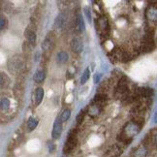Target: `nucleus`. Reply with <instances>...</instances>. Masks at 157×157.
<instances>
[{
	"mask_svg": "<svg viewBox=\"0 0 157 157\" xmlns=\"http://www.w3.org/2000/svg\"><path fill=\"white\" fill-rule=\"evenodd\" d=\"M61 134H62V121L60 120V117H57L56 120L53 123V129L52 132V139L57 140V139L60 138Z\"/></svg>",
	"mask_w": 157,
	"mask_h": 157,
	"instance_id": "5",
	"label": "nucleus"
},
{
	"mask_svg": "<svg viewBox=\"0 0 157 157\" xmlns=\"http://www.w3.org/2000/svg\"><path fill=\"white\" fill-rule=\"evenodd\" d=\"M25 36L26 40L29 42V44H31L32 47H34L36 45V41H37V35H36L35 30H33L32 28L27 27L25 31Z\"/></svg>",
	"mask_w": 157,
	"mask_h": 157,
	"instance_id": "6",
	"label": "nucleus"
},
{
	"mask_svg": "<svg viewBox=\"0 0 157 157\" xmlns=\"http://www.w3.org/2000/svg\"><path fill=\"white\" fill-rule=\"evenodd\" d=\"M83 11H84V15L86 16L88 21L90 22V21H91V12H90V8L89 7H86V8L83 9Z\"/></svg>",
	"mask_w": 157,
	"mask_h": 157,
	"instance_id": "21",
	"label": "nucleus"
},
{
	"mask_svg": "<svg viewBox=\"0 0 157 157\" xmlns=\"http://www.w3.org/2000/svg\"><path fill=\"white\" fill-rule=\"evenodd\" d=\"M67 21H68V16L65 13L59 14L56 21H54V27L56 29H64L67 25Z\"/></svg>",
	"mask_w": 157,
	"mask_h": 157,
	"instance_id": "4",
	"label": "nucleus"
},
{
	"mask_svg": "<svg viewBox=\"0 0 157 157\" xmlns=\"http://www.w3.org/2000/svg\"><path fill=\"white\" fill-rule=\"evenodd\" d=\"M141 93L144 97H150L152 94H153V89H150V88H143L141 90Z\"/></svg>",
	"mask_w": 157,
	"mask_h": 157,
	"instance_id": "19",
	"label": "nucleus"
},
{
	"mask_svg": "<svg viewBox=\"0 0 157 157\" xmlns=\"http://www.w3.org/2000/svg\"><path fill=\"white\" fill-rule=\"evenodd\" d=\"M83 49V45H82V42L78 39V38H74L71 42V50L74 53H81L82 52Z\"/></svg>",
	"mask_w": 157,
	"mask_h": 157,
	"instance_id": "7",
	"label": "nucleus"
},
{
	"mask_svg": "<svg viewBox=\"0 0 157 157\" xmlns=\"http://www.w3.org/2000/svg\"><path fill=\"white\" fill-rule=\"evenodd\" d=\"M54 150V144H52V146H50V152H52Z\"/></svg>",
	"mask_w": 157,
	"mask_h": 157,
	"instance_id": "24",
	"label": "nucleus"
},
{
	"mask_svg": "<svg viewBox=\"0 0 157 157\" xmlns=\"http://www.w3.org/2000/svg\"><path fill=\"white\" fill-rule=\"evenodd\" d=\"M89 77H90V70H89L88 68H86V70H84L83 74H82V78H81V83H82V84H84V83H86V82L88 81Z\"/></svg>",
	"mask_w": 157,
	"mask_h": 157,
	"instance_id": "18",
	"label": "nucleus"
},
{
	"mask_svg": "<svg viewBox=\"0 0 157 157\" xmlns=\"http://www.w3.org/2000/svg\"><path fill=\"white\" fill-rule=\"evenodd\" d=\"M44 94H45L44 89L42 87L36 88V90H35V106L36 107L41 104L42 100L44 98Z\"/></svg>",
	"mask_w": 157,
	"mask_h": 157,
	"instance_id": "11",
	"label": "nucleus"
},
{
	"mask_svg": "<svg viewBox=\"0 0 157 157\" xmlns=\"http://www.w3.org/2000/svg\"><path fill=\"white\" fill-rule=\"evenodd\" d=\"M68 58H69V56L68 53L62 51V52H59L57 54H56V62L60 65L62 64H65L66 62L68 61Z\"/></svg>",
	"mask_w": 157,
	"mask_h": 157,
	"instance_id": "12",
	"label": "nucleus"
},
{
	"mask_svg": "<svg viewBox=\"0 0 157 157\" xmlns=\"http://www.w3.org/2000/svg\"><path fill=\"white\" fill-rule=\"evenodd\" d=\"M70 117H71V110H70V109H66V110H64L63 113H61V117H60V120H61L62 122L67 121V120L70 118Z\"/></svg>",
	"mask_w": 157,
	"mask_h": 157,
	"instance_id": "17",
	"label": "nucleus"
},
{
	"mask_svg": "<svg viewBox=\"0 0 157 157\" xmlns=\"http://www.w3.org/2000/svg\"><path fill=\"white\" fill-rule=\"evenodd\" d=\"M152 16H153V19L156 20V9L155 8H150L147 11V17H149V20L152 21Z\"/></svg>",
	"mask_w": 157,
	"mask_h": 157,
	"instance_id": "20",
	"label": "nucleus"
},
{
	"mask_svg": "<svg viewBox=\"0 0 157 157\" xmlns=\"http://www.w3.org/2000/svg\"><path fill=\"white\" fill-rule=\"evenodd\" d=\"M9 83H10V78H8V76L3 73H0V89L7 87L9 86Z\"/></svg>",
	"mask_w": 157,
	"mask_h": 157,
	"instance_id": "14",
	"label": "nucleus"
},
{
	"mask_svg": "<svg viewBox=\"0 0 157 157\" xmlns=\"http://www.w3.org/2000/svg\"><path fill=\"white\" fill-rule=\"evenodd\" d=\"M38 119L35 117H29L28 121H27V131L28 132H32L38 125Z\"/></svg>",
	"mask_w": 157,
	"mask_h": 157,
	"instance_id": "13",
	"label": "nucleus"
},
{
	"mask_svg": "<svg viewBox=\"0 0 157 157\" xmlns=\"http://www.w3.org/2000/svg\"><path fill=\"white\" fill-rule=\"evenodd\" d=\"M153 47H154L153 40L151 38H147L146 42H144V44L143 50L144 52H149L151 50H153Z\"/></svg>",
	"mask_w": 157,
	"mask_h": 157,
	"instance_id": "15",
	"label": "nucleus"
},
{
	"mask_svg": "<svg viewBox=\"0 0 157 157\" xmlns=\"http://www.w3.org/2000/svg\"><path fill=\"white\" fill-rule=\"evenodd\" d=\"M54 43H56V40H54L53 33L48 34L45 40L43 41V43H42V49L44 50V52H50L53 49Z\"/></svg>",
	"mask_w": 157,
	"mask_h": 157,
	"instance_id": "3",
	"label": "nucleus"
},
{
	"mask_svg": "<svg viewBox=\"0 0 157 157\" xmlns=\"http://www.w3.org/2000/svg\"><path fill=\"white\" fill-rule=\"evenodd\" d=\"M76 29L78 32H82L86 29V25H84V21L82 19V16L81 14H78L76 17Z\"/></svg>",
	"mask_w": 157,
	"mask_h": 157,
	"instance_id": "9",
	"label": "nucleus"
},
{
	"mask_svg": "<svg viewBox=\"0 0 157 157\" xmlns=\"http://www.w3.org/2000/svg\"><path fill=\"white\" fill-rule=\"evenodd\" d=\"M10 108V100L8 98H2L0 100V109L3 111H7Z\"/></svg>",
	"mask_w": 157,
	"mask_h": 157,
	"instance_id": "16",
	"label": "nucleus"
},
{
	"mask_svg": "<svg viewBox=\"0 0 157 157\" xmlns=\"http://www.w3.org/2000/svg\"><path fill=\"white\" fill-rule=\"evenodd\" d=\"M8 67L12 73L20 74L25 69V61L22 59L21 56H16L9 59L8 61Z\"/></svg>",
	"mask_w": 157,
	"mask_h": 157,
	"instance_id": "1",
	"label": "nucleus"
},
{
	"mask_svg": "<svg viewBox=\"0 0 157 157\" xmlns=\"http://www.w3.org/2000/svg\"><path fill=\"white\" fill-rule=\"evenodd\" d=\"M147 148L146 146H139L132 152V157H147Z\"/></svg>",
	"mask_w": 157,
	"mask_h": 157,
	"instance_id": "8",
	"label": "nucleus"
},
{
	"mask_svg": "<svg viewBox=\"0 0 157 157\" xmlns=\"http://www.w3.org/2000/svg\"><path fill=\"white\" fill-rule=\"evenodd\" d=\"M6 26V20L4 17H0V31H1L2 29H4Z\"/></svg>",
	"mask_w": 157,
	"mask_h": 157,
	"instance_id": "23",
	"label": "nucleus"
},
{
	"mask_svg": "<svg viewBox=\"0 0 157 157\" xmlns=\"http://www.w3.org/2000/svg\"><path fill=\"white\" fill-rule=\"evenodd\" d=\"M77 146V138H76V134L75 132H70V134L67 138V140L65 142L64 147H63V152L65 154H69L71 153L73 150L76 148Z\"/></svg>",
	"mask_w": 157,
	"mask_h": 157,
	"instance_id": "2",
	"label": "nucleus"
},
{
	"mask_svg": "<svg viewBox=\"0 0 157 157\" xmlns=\"http://www.w3.org/2000/svg\"><path fill=\"white\" fill-rule=\"evenodd\" d=\"M34 82H37V83H42L44 81H45V78H46V72L44 70H42V69H39L35 72V74H34Z\"/></svg>",
	"mask_w": 157,
	"mask_h": 157,
	"instance_id": "10",
	"label": "nucleus"
},
{
	"mask_svg": "<svg viewBox=\"0 0 157 157\" xmlns=\"http://www.w3.org/2000/svg\"><path fill=\"white\" fill-rule=\"evenodd\" d=\"M83 117H84V111L83 112L82 111L80 113L78 114V117H77V123L78 124H81L82 121L83 120Z\"/></svg>",
	"mask_w": 157,
	"mask_h": 157,
	"instance_id": "22",
	"label": "nucleus"
}]
</instances>
